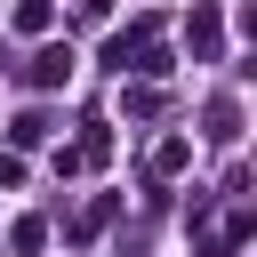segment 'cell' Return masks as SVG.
I'll return each instance as SVG.
<instances>
[{"mask_svg": "<svg viewBox=\"0 0 257 257\" xmlns=\"http://www.w3.org/2000/svg\"><path fill=\"white\" fill-rule=\"evenodd\" d=\"M64 72H72V48H48V56H40V64H32V80H40V88H56V80H64Z\"/></svg>", "mask_w": 257, "mask_h": 257, "instance_id": "1", "label": "cell"}]
</instances>
